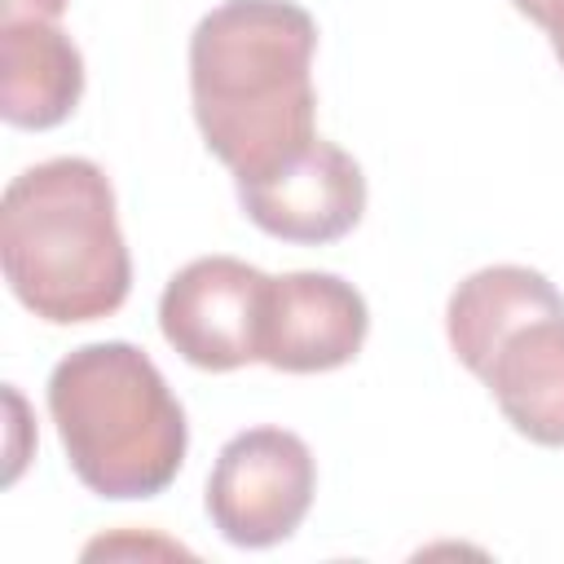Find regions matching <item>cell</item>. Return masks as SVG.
Returning <instances> with one entry per match:
<instances>
[{
	"label": "cell",
	"instance_id": "1",
	"mask_svg": "<svg viewBox=\"0 0 564 564\" xmlns=\"http://www.w3.org/2000/svg\"><path fill=\"white\" fill-rule=\"evenodd\" d=\"M317 22L291 0H225L189 35V101L207 150L256 176L317 137Z\"/></svg>",
	"mask_w": 564,
	"mask_h": 564
},
{
	"label": "cell",
	"instance_id": "2",
	"mask_svg": "<svg viewBox=\"0 0 564 564\" xmlns=\"http://www.w3.org/2000/svg\"><path fill=\"white\" fill-rule=\"evenodd\" d=\"M9 291L53 326L110 317L132 286L110 176L93 159H44L18 172L0 203Z\"/></svg>",
	"mask_w": 564,
	"mask_h": 564
},
{
	"label": "cell",
	"instance_id": "3",
	"mask_svg": "<svg viewBox=\"0 0 564 564\" xmlns=\"http://www.w3.org/2000/svg\"><path fill=\"white\" fill-rule=\"evenodd\" d=\"M48 414L70 471L97 498H154L185 463V410L128 339L70 348L48 375Z\"/></svg>",
	"mask_w": 564,
	"mask_h": 564
},
{
	"label": "cell",
	"instance_id": "4",
	"mask_svg": "<svg viewBox=\"0 0 564 564\" xmlns=\"http://www.w3.org/2000/svg\"><path fill=\"white\" fill-rule=\"evenodd\" d=\"M454 357L533 445H564V295L529 264L467 273L445 304Z\"/></svg>",
	"mask_w": 564,
	"mask_h": 564
},
{
	"label": "cell",
	"instance_id": "5",
	"mask_svg": "<svg viewBox=\"0 0 564 564\" xmlns=\"http://www.w3.org/2000/svg\"><path fill=\"white\" fill-rule=\"evenodd\" d=\"M317 463L286 427H247L229 436L207 476V516L225 542L264 551L286 542L313 507Z\"/></svg>",
	"mask_w": 564,
	"mask_h": 564
},
{
	"label": "cell",
	"instance_id": "6",
	"mask_svg": "<svg viewBox=\"0 0 564 564\" xmlns=\"http://www.w3.org/2000/svg\"><path fill=\"white\" fill-rule=\"evenodd\" d=\"M269 273L238 256H198L172 273L159 295L163 339L198 370H238L260 361Z\"/></svg>",
	"mask_w": 564,
	"mask_h": 564
},
{
	"label": "cell",
	"instance_id": "7",
	"mask_svg": "<svg viewBox=\"0 0 564 564\" xmlns=\"http://www.w3.org/2000/svg\"><path fill=\"white\" fill-rule=\"evenodd\" d=\"M234 185L247 220L282 242H335L366 212V176L357 159L322 137H313L269 172L234 176Z\"/></svg>",
	"mask_w": 564,
	"mask_h": 564
},
{
	"label": "cell",
	"instance_id": "8",
	"mask_svg": "<svg viewBox=\"0 0 564 564\" xmlns=\"http://www.w3.org/2000/svg\"><path fill=\"white\" fill-rule=\"evenodd\" d=\"M370 330V308L352 282L322 269L269 278L260 317V361L286 375L348 366Z\"/></svg>",
	"mask_w": 564,
	"mask_h": 564
},
{
	"label": "cell",
	"instance_id": "9",
	"mask_svg": "<svg viewBox=\"0 0 564 564\" xmlns=\"http://www.w3.org/2000/svg\"><path fill=\"white\" fill-rule=\"evenodd\" d=\"M84 97V57L57 22H0V115L13 128H57Z\"/></svg>",
	"mask_w": 564,
	"mask_h": 564
},
{
	"label": "cell",
	"instance_id": "10",
	"mask_svg": "<svg viewBox=\"0 0 564 564\" xmlns=\"http://www.w3.org/2000/svg\"><path fill=\"white\" fill-rule=\"evenodd\" d=\"M529 22H538L555 48V57L564 62V0H511Z\"/></svg>",
	"mask_w": 564,
	"mask_h": 564
},
{
	"label": "cell",
	"instance_id": "11",
	"mask_svg": "<svg viewBox=\"0 0 564 564\" xmlns=\"http://www.w3.org/2000/svg\"><path fill=\"white\" fill-rule=\"evenodd\" d=\"M145 555V551H159V555H189L185 546H176V542H163V538H101V542H93V546H84V555L93 560V555Z\"/></svg>",
	"mask_w": 564,
	"mask_h": 564
},
{
	"label": "cell",
	"instance_id": "12",
	"mask_svg": "<svg viewBox=\"0 0 564 564\" xmlns=\"http://www.w3.org/2000/svg\"><path fill=\"white\" fill-rule=\"evenodd\" d=\"M70 0H0V22H57Z\"/></svg>",
	"mask_w": 564,
	"mask_h": 564
}]
</instances>
